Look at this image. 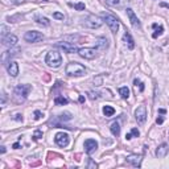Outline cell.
<instances>
[{"instance_id":"23","label":"cell","mask_w":169,"mask_h":169,"mask_svg":"<svg viewBox=\"0 0 169 169\" xmlns=\"http://www.w3.org/2000/svg\"><path fill=\"white\" fill-rule=\"evenodd\" d=\"M103 114H104V116L110 118V116H112L115 114V108L111 107V106H104L103 107Z\"/></svg>"},{"instance_id":"12","label":"cell","mask_w":169,"mask_h":169,"mask_svg":"<svg viewBox=\"0 0 169 169\" xmlns=\"http://www.w3.org/2000/svg\"><path fill=\"white\" fill-rule=\"evenodd\" d=\"M106 3H107L110 7H114V8H119V9H123V8H126V7H127L128 0H106Z\"/></svg>"},{"instance_id":"36","label":"cell","mask_w":169,"mask_h":169,"mask_svg":"<svg viewBox=\"0 0 169 169\" xmlns=\"http://www.w3.org/2000/svg\"><path fill=\"white\" fill-rule=\"evenodd\" d=\"M163 122H164V118H163V116H160V118L156 119V123H157V124H163Z\"/></svg>"},{"instance_id":"1","label":"cell","mask_w":169,"mask_h":169,"mask_svg":"<svg viewBox=\"0 0 169 169\" xmlns=\"http://www.w3.org/2000/svg\"><path fill=\"white\" fill-rule=\"evenodd\" d=\"M65 71L70 77H81V75H84V73H86V67L78 62H70L66 65Z\"/></svg>"},{"instance_id":"32","label":"cell","mask_w":169,"mask_h":169,"mask_svg":"<svg viewBox=\"0 0 169 169\" xmlns=\"http://www.w3.org/2000/svg\"><path fill=\"white\" fill-rule=\"evenodd\" d=\"M33 115H34V119H36V120L41 119V118H42V116H44V114H42V112H41V111H34V114H33Z\"/></svg>"},{"instance_id":"25","label":"cell","mask_w":169,"mask_h":169,"mask_svg":"<svg viewBox=\"0 0 169 169\" xmlns=\"http://www.w3.org/2000/svg\"><path fill=\"white\" fill-rule=\"evenodd\" d=\"M119 94L122 95L123 99H127L128 96H130V90H128V87H126V86H124V87H120V88H119Z\"/></svg>"},{"instance_id":"29","label":"cell","mask_w":169,"mask_h":169,"mask_svg":"<svg viewBox=\"0 0 169 169\" xmlns=\"http://www.w3.org/2000/svg\"><path fill=\"white\" fill-rule=\"evenodd\" d=\"M33 140H38V139H41L42 138V131H40V130H37V131H34V134H33Z\"/></svg>"},{"instance_id":"19","label":"cell","mask_w":169,"mask_h":169,"mask_svg":"<svg viewBox=\"0 0 169 169\" xmlns=\"http://www.w3.org/2000/svg\"><path fill=\"white\" fill-rule=\"evenodd\" d=\"M96 46L102 50H106L108 48V40L106 37H99L98 40H96Z\"/></svg>"},{"instance_id":"11","label":"cell","mask_w":169,"mask_h":169,"mask_svg":"<svg viewBox=\"0 0 169 169\" xmlns=\"http://www.w3.org/2000/svg\"><path fill=\"white\" fill-rule=\"evenodd\" d=\"M127 15H128V17H130V21H131V24H132V27L140 29V28H142V24H140L139 19L136 17V15L134 13V11H132L131 8H127Z\"/></svg>"},{"instance_id":"13","label":"cell","mask_w":169,"mask_h":169,"mask_svg":"<svg viewBox=\"0 0 169 169\" xmlns=\"http://www.w3.org/2000/svg\"><path fill=\"white\" fill-rule=\"evenodd\" d=\"M96 148H98V143H96L94 139H87L86 142H84V149H86L88 155H91Z\"/></svg>"},{"instance_id":"41","label":"cell","mask_w":169,"mask_h":169,"mask_svg":"<svg viewBox=\"0 0 169 169\" xmlns=\"http://www.w3.org/2000/svg\"><path fill=\"white\" fill-rule=\"evenodd\" d=\"M2 153H5V147H2Z\"/></svg>"},{"instance_id":"38","label":"cell","mask_w":169,"mask_h":169,"mask_svg":"<svg viewBox=\"0 0 169 169\" xmlns=\"http://www.w3.org/2000/svg\"><path fill=\"white\" fill-rule=\"evenodd\" d=\"M13 2H15V4H20V3H23L24 0H13Z\"/></svg>"},{"instance_id":"21","label":"cell","mask_w":169,"mask_h":169,"mask_svg":"<svg viewBox=\"0 0 169 169\" xmlns=\"http://www.w3.org/2000/svg\"><path fill=\"white\" fill-rule=\"evenodd\" d=\"M34 20H36V23H37V24H40V25H44V27H49L50 25L49 20H48L46 17H42V16H36Z\"/></svg>"},{"instance_id":"20","label":"cell","mask_w":169,"mask_h":169,"mask_svg":"<svg viewBox=\"0 0 169 169\" xmlns=\"http://www.w3.org/2000/svg\"><path fill=\"white\" fill-rule=\"evenodd\" d=\"M110 130H111V134L114 135V136H119V135H120V126H119L118 122H114V123H112L111 127H110Z\"/></svg>"},{"instance_id":"4","label":"cell","mask_w":169,"mask_h":169,"mask_svg":"<svg viewBox=\"0 0 169 169\" xmlns=\"http://www.w3.org/2000/svg\"><path fill=\"white\" fill-rule=\"evenodd\" d=\"M31 90H32L31 84H19L15 88V98L17 99V102H23V100L27 99Z\"/></svg>"},{"instance_id":"28","label":"cell","mask_w":169,"mask_h":169,"mask_svg":"<svg viewBox=\"0 0 169 169\" xmlns=\"http://www.w3.org/2000/svg\"><path fill=\"white\" fill-rule=\"evenodd\" d=\"M87 95H88V98H90V99L94 100V99H98L100 94H99V92H94V91H88Z\"/></svg>"},{"instance_id":"30","label":"cell","mask_w":169,"mask_h":169,"mask_svg":"<svg viewBox=\"0 0 169 169\" xmlns=\"http://www.w3.org/2000/svg\"><path fill=\"white\" fill-rule=\"evenodd\" d=\"M134 83H135V86H136V87H138V84H139L140 91H144V84H143V82H142V81H139V79H135Z\"/></svg>"},{"instance_id":"35","label":"cell","mask_w":169,"mask_h":169,"mask_svg":"<svg viewBox=\"0 0 169 169\" xmlns=\"http://www.w3.org/2000/svg\"><path fill=\"white\" fill-rule=\"evenodd\" d=\"M15 119L19 120V122H23V115H21V114H17V115L15 116Z\"/></svg>"},{"instance_id":"17","label":"cell","mask_w":169,"mask_h":169,"mask_svg":"<svg viewBox=\"0 0 169 169\" xmlns=\"http://www.w3.org/2000/svg\"><path fill=\"white\" fill-rule=\"evenodd\" d=\"M168 152H169V146H168V144H161V146L156 149V156H157L159 159H164L167 156Z\"/></svg>"},{"instance_id":"27","label":"cell","mask_w":169,"mask_h":169,"mask_svg":"<svg viewBox=\"0 0 169 169\" xmlns=\"http://www.w3.org/2000/svg\"><path fill=\"white\" fill-rule=\"evenodd\" d=\"M69 5L70 7H74L77 11H83L84 9V3H78V4H71V3H69Z\"/></svg>"},{"instance_id":"40","label":"cell","mask_w":169,"mask_h":169,"mask_svg":"<svg viewBox=\"0 0 169 169\" xmlns=\"http://www.w3.org/2000/svg\"><path fill=\"white\" fill-rule=\"evenodd\" d=\"M159 112H160V114H165V110H163V108H161V110H159Z\"/></svg>"},{"instance_id":"31","label":"cell","mask_w":169,"mask_h":169,"mask_svg":"<svg viewBox=\"0 0 169 169\" xmlns=\"http://www.w3.org/2000/svg\"><path fill=\"white\" fill-rule=\"evenodd\" d=\"M87 168L88 169H91V168H98V164H96V163H94V161H92V160L90 159V160H88V165H87Z\"/></svg>"},{"instance_id":"33","label":"cell","mask_w":169,"mask_h":169,"mask_svg":"<svg viewBox=\"0 0 169 169\" xmlns=\"http://www.w3.org/2000/svg\"><path fill=\"white\" fill-rule=\"evenodd\" d=\"M53 17L57 19V20H63V15L59 13V12H54V13H53Z\"/></svg>"},{"instance_id":"34","label":"cell","mask_w":169,"mask_h":169,"mask_svg":"<svg viewBox=\"0 0 169 169\" xmlns=\"http://www.w3.org/2000/svg\"><path fill=\"white\" fill-rule=\"evenodd\" d=\"M2 36H3V37L8 36V34H7V27H5V25H2Z\"/></svg>"},{"instance_id":"14","label":"cell","mask_w":169,"mask_h":169,"mask_svg":"<svg viewBox=\"0 0 169 169\" xmlns=\"http://www.w3.org/2000/svg\"><path fill=\"white\" fill-rule=\"evenodd\" d=\"M7 70H8V73H9L11 77H17V75H19V65H17V62L9 61V62H8V65H7Z\"/></svg>"},{"instance_id":"7","label":"cell","mask_w":169,"mask_h":169,"mask_svg":"<svg viewBox=\"0 0 169 169\" xmlns=\"http://www.w3.org/2000/svg\"><path fill=\"white\" fill-rule=\"evenodd\" d=\"M54 142H56V144H57L58 147L65 148V147L69 146L70 138H69V135H67V134H65V132H58V134L56 135V138H54Z\"/></svg>"},{"instance_id":"24","label":"cell","mask_w":169,"mask_h":169,"mask_svg":"<svg viewBox=\"0 0 169 169\" xmlns=\"http://www.w3.org/2000/svg\"><path fill=\"white\" fill-rule=\"evenodd\" d=\"M67 100L65 96H62V95H58V96H56V99H54V103L57 104V106H63V104H67Z\"/></svg>"},{"instance_id":"9","label":"cell","mask_w":169,"mask_h":169,"mask_svg":"<svg viewBox=\"0 0 169 169\" xmlns=\"http://www.w3.org/2000/svg\"><path fill=\"white\" fill-rule=\"evenodd\" d=\"M78 54L84 59H92L96 57V50L94 48H82L78 50Z\"/></svg>"},{"instance_id":"18","label":"cell","mask_w":169,"mask_h":169,"mask_svg":"<svg viewBox=\"0 0 169 169\" xmlns=\"http://www.w3.org/2000/svg\"><path fill=\"white\" fill-rule=\"evenodd\" d=\"M123 40L126 41V44H127V46H128V49H134L135 48V41H134V38L131 37V34H130V32H126L124 33V36H123Z\"/></svg>"},{"instance_id":"10","label":"cell","mask_w":169,"mask_h":169,"mask_svg":"<svg viewBox=\"0 0 169 169\" xmlns=\"http://www.w3.org/2000/svg\"><path fill=\"white\" fill-rule=\"evenodd\" d=\"M56 46L59 48V49H62L65 53H69V54L78 53V50H79L74 45H70V44H67V42H57V44H56Z\"/></svg>"},{"instance_id":"37","label":"cell","mask_w":169,"mask_h":169,"mask_svg":"<svg viewBox=\"0 0 169 169\" xmlns=\"http://www.w3.org/2000/svg\"><path fill=\"white\" fill-rule=\"evenodd\" d=\"M160 5H161V7H165V8H168V9H169V4H167V3H161Z\"/></svg>"},{"instance_id":"22","label":"cell","mask_w":169,"mask_h":169,"mask_svg":"<svg viewBox=\"0 0 169 169\" xmlns=\"http://www.w3.org/2000/svg\"><path fill=\"white\" fill-rule=\"evenodd\" d=\"M152 27H153V29L156 31L155 33L152 34V37H153V38H157L159 36H161V34H163V32H164V28H163L161 25H157V24H153V25H152Z\"/></svg>"},{"instance_id":"39","label":"cell","mask_w":169,"mask_h":169,"mask_svg":"<svg viewBox=\"0 0 169 169\" xmlns=\"http://www.w3.org/2000/svg\"><path fill=\"white\" fill-rule=\"evenodd\" d=\"M13 148H15V149H17V148H19V143H16V144H13Z\"/></svg>"},{"instance_id":"2","label":"cell","mask_w":169,"mask_h":169,"mask_svg":"<svg viewBox=\"0 0 169 169\" xmlns=\"http://www.w3.org/2000/svg\"><path fill=\"white\" fill-rule=\"evenodd\" d=\"M45 62H46V65L50 67H59L62 63V57H61V54H59V52H57V50L48 52V54L45 57Z\"/></svg>"},{"instance_id":"3","label":"cell","mask_w":169,"mask_h":169,"mask_svg":"<svg viewBox=\"0 0 169 169\" xmlns=\"http://www.w3.org/2000/svg\"><path fill=\"white\" fill-rule=\"evenodd\" d=\"M102 24H103V19H100L95 15H87L86 17L82 19V25L86 28H90V29H96V28L102 27Z\"/></svg>"},{"instance_id":"15","label":"cell","mask_w":169,"mask_h":169,"mask_svg":"<svg viewBox=\"0 0 169 169\" xmlns=\"http://www.w3.org/2000/svg\"><path fill=\"white\" fill-rule=\"evenodd\" d=\"M126 161L134 167H140L142 165V156L140 155H130L126 159Z\"/></svg>"},{"instance_id":"16","label":"cell","mask_w":169,"mask_h":169,"mask_svg":"<svg viewBox=\"0 0 169 169\" xmlns=\"http://www.w3.org/2000/svg\"><path fill=\"white\" fill-rule=\"evenodd\" d=\"M16 42H17V37H16L15 34H8L5 37H3V44L5 46L12 48V46L16 45Z\"/></svg>"},{"instance_id":"5","label":"cell","mask_w":169,"mask_h":169,"mask_svg":"<svg viewBox=\"0 0 169 169\" xmlns=\"http://www.w3.org/2000/svg\"><path fill=\"white\" fill-rule=\"evenodd\" d=\"M102 19H103V21L108 25V28L111 29L112 33H116V32L119 31L120 24H119V20L116 19L115 16H112L110 13H102Z\"/></svg>"},{"instance_id":"26","label":"cell","mask_w":169,"mask_h":169,"mask_svg":"<svg viewBox=\"0 0 169 169\" xmlns=\"http://www.w3.org/2000/svg\"><path fill=\"white\" fill-rule=\"evenodd\" d=\"M139 135H140V132H139V130H138V128H132L130 134H127V135H126V139H127V140H130V139H132V136H135V138H138Z\"/></svg>"},{"instance_id":"6","label":"cell","mask_w":169,"mask_h":169,"mask_svg":"<svg viewBox=\"0 0 169 169\" xmlns=\"http://www.w3.org/2000/svg\"><path fill=\"white\" fill-rule=\"evenodd\" d=\"M24 40H25L27 42H37V41L44 40V34L37 31H29L24 34Z\"/></svg>"},{"instance_id":"8","label":"cell","mask_w":169,"mask_h":169,"mask_svg":"<svg viewBox=\"0 0 169 169\" xmlns=\"http://www.w3.org/2000/svg\"><path fill=\"white\" fill-rule=\"evenodd\" d=\"M135 119L139 124L146 123V120H147V108H146V106H139L138 108H136Z\"/></svg>"}]
</instances>
